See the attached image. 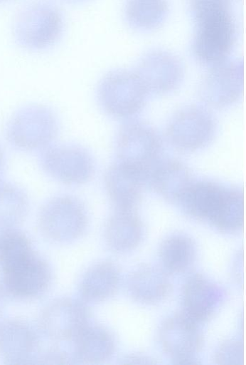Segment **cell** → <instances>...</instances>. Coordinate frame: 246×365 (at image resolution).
Listing matches in <instances>:
<instances>
[{
  "instance_id": "1",
  "label": "cell",
  "mask_w": 246,
  "mask_h": 365,
  "mask_svg": "<svg viewBox=\"0 0 246 365\" xmlns=\"http://www.w3.org/2000/svg\"><path fill=\"white\" fill-rule=\"evenodd\" d=\"M196 24L193 51L203 63L225 61L235 40V26L225 0H192Z\"/></svg>"
},
{
  "instance_id": "2",
  "label": "cell",
  "mask_w": 246,
  "mask_h": 365,
  "mask_svg": "<svg viewBox=\"0 0 246 365\" xmlns=\"http://www.w3.org/2000/svg\"><path fill=\"white\" fill-rule=\"evenodd\" d=\"M64 30L61 11L46 1H35L23 8L14 25L18 45L31 51L50 48L60 39Z\"/></svg>"
},
{
  "instance_id": "3",
  "label": "cell",
  "mask_w": 246,
  "mask_h": 365,
  "mask_svg": "<svg viewBox=\"0 0 246 365\" xmlns=\"http://www.w3.org/2000/svg\"><path fill=\"white\" fill-rule=\"evenodd\" d=\"M59 120L55 112L43 105H30L16 111L6 127V138L23 151L43 150L56 139Z\"/></svg>"
},
{
  "instance_id": "4",
  "label": "cell",
  "mask_w": 246,
  "mask_h": 365,
  "mask_svg": "<svg viewBox=\"0 0 246 365\" xmlns=\"http://www.w3.org/2000/svg\"><path fill=\"white\" fill-rule=\"evenodd\" d=\"M43 236L50 242L67 244L79 239L85 232L88 216L82 202L77 197L58 195L46 201L38 218Z\"/></svg>"
},
{
  "instance_id": "5",
  "label": "cell",
  "mask_w": 246,
  "mask_h": 365,
  "mask_svg": "<svg viewBox=\"0 0 246 365\" xmlns=\"http://www.w3.org/2000/svg\"><path fill=\"white\" fill-rule=\"evenodd\" d=\"M148 92L135 72L118 69L107 73L97 88L101 109L116 119H129L146 104Z\"/></svg>"
},
{
  "instance_id": "6",
  "label": "cell",
  "mask_w": 246,
  "mask_h": 365,
  "mask_svg": "<svg viewBox=\"0 0 246 365\" xmlns=\"http://www.w3.org/2000/svg\"><path fill=\"white\" fill-rule=\"evenodd\" d=\"M117 160L146 174L161 159L163 143L159 133L149 124L130 120L119 128L115 138Z\"/></svg>"
},
{
  "instance_id": "7",
  "label": "cell",
  "mask_w": 246,
  "mask_h": 365,
  "mask_svg": "<svg viewBox=\"0 0 246 365\" xmlns=\"http://www.w3.org/2000/svg\"><path fill=\"white\" fill-rule=\"evenodd\" d=\"M39 164L43 171L65 185H81L90 182L96 170L91 153L82 145H50L41 150Z\"/></svg>"
},
{
  "instance_id": "8",
  "label": "cell",
  "mask_w": 246,
  "mask_h": 365,
  "mask_svg": "<svg viewBox=\"0 0 246 365\" xmlns=\"http://www.w3.org/2000/svg\"><path fill=\"white\" fill-rule=\"evenodd\" d=\"M0 269L2 287L15 299L37 298L48 290L52 280L48 262L34 251Z\"/></svg>"
},
{
  "instance_id": "9",
  "label": "cell",
  "mask_w": 246,
  "mask_h": 365,
  "mask_svg": "<svg viewBox=\"0 0 246 365\" xmlns=\"http://www.w3.org/2000/svg\"><path fill=\"white\" fill-rule=\"evenodd\" d=\"M216 121L205 108L191 105L176 112L166 126V138L176 149L193 152L205 148L216 133Z\"/></svg>"
},
{
  "instance_id": "10",
  "label": "cell",
  "mask_w": 246,
  "mask_h": 365,
  "mask_svg": "<svg viewBox=\"0 0 246 365\" xmlns=\"http://www.w3.org/2000/svg\"><path fill=\"white\" fill-rule=\"evenodd\" d=\"M90 311L82 300L63 297L54 299L38 317L40 331L54 341L73 340L90 323Z\"/></svg>"
},
{
  "instance_id": "11",
  "label": "cell",
  "mask_w": 246,
  "mask_h": 365,
  "mask_svg": "<svg viewBox=\"0 0 246 365\" xmlns=\"http://www.w3.org/2000/svg\"><path fill=\"white\" fill-rule=\"evenodd\" d=\"M159 340L175 364H199L196 354L203 346V336L197 323L183 313L170 317L163 322Z\"/></svg>"
},
{
  "instance_id": "12",
  "label": "cell",
  "mask_w": 246,
  "mask_h": 365,
  "mask_svg": "<svg viewBox=\"0 0 246 365\" xmlns=\"http://www.w3.org/2000/svg\"><path fill=\"white\" fill-rule=\"evenodd\" d=\"M244 71L241 62L215 65L200 81L198 95L206 105L223 108L236 103L243 93Z\"/></svg>"
},
{
  "instance_id": "13",
  "label": "cell",
  "mask_w": 246,
  "mask_h": 365,
  "mask_svg": "<svg viewBox=\"0 0 246 365\" xmlns=\"http://www.w3.org/2000/svg\"><path fill=\"white\" fill-rule=\"evenodd\" d=\"M39 336L27 321L11 318L0 322V359L5 364L32 363L38 356Z\"/></svg>"
},
{
  "instance_id": "14",
  "label": "cell",
  "mask_w": 246,
  "mask_h": 365,
  "mask_svg": "<svg viewBox=\"0 0 246 365\" xmlns=\"http://www.w3.org/2000/svg\"><path fill=\"white\" fill-rule=\"evenodd\" d=\"M146 182V173L118 160L104 175L107 195L117 210H134L141 202Z\"/></svg>"
},
{
  "instance_id": "15",
  "label": "cell",
  "mask_w": 246,
  "mask_h": 365,
  "mask_svg": "<svg viewBox=\"0 0 246 365\" xmlns=\"http://www.w3.org/2000/svg\"><path fill=\"white\" fill-rule=\"evenodd\" d=\"M224 297L218 285L202 274H193L183 286V314L196 323L205 322L215 314Z\"/></svg>"
},
{
  "instance_id": "16",
  "label": "cell",
  "mask_w": 246,
  "mask_h": 365,
  "mask_svg": "<svg viewBox=\"0 0 246 365\" xmlns=\"http://www.w3.org/2000/svg\"><path fill=\"white\" fill-rule=\"evenodd\" d=\"M148 93L167 94L181 83L183 69L173 56L153 53L144 58L135 71Z\"/></svg>"
},
{
  "instance_id": "17",
  "label": "cell",
  "mask_w": 246,
  "mask_h": 365,
  "mask_svg": "<svg viewBox=\"0 0 246 365\" xmlns=\"http://www.w3.org/2000/svg\"><path fill=\"white\" fill-rule=\"evenodd\" d=\"M193 180L191 170L174 158L160 159L146 176L154 192L166 201L178 204Z\"/></svg>"
},
{
  "instance_id": "18",
  "label": "cell",
  "mask_w": 246,
  "mask_h": 365,
  "mask_svg": "<svg viewBox=\"0 0 246 365\" xmlns=\"http://www.w3.org/2000/svg\"><path fill=\"white\" fill-rule=\"evenodd\" d=\"M228 185L210 179H194L179 202L188 216L209 222L217 214Z\"/></svg>"
},
{
  "instance_id": "19",
  "label": "cell",
  "mask_w": 246,
  "mask_h": 365,
  "mask_svg": "<svg viewBox=\"0 0 246 365\" xmlns=\"http://www.w3.org/2000/svg\"><path fill=\"white\" fill-rule=\"evenodd\" d=\"M73 341L75 363H102L108 360L115 350L113 335L100 325L89 323Z\"/></svg>"
},
{
  "instance_id": "20",
  "label": "cell",
  "mask_w": 246,
  "mask_h": 365,
  "mask_svg": "<svg viewBox=\"0 0 246 365\" xmlns=\"http://www.w3.org/2000/svg\"><path fill=\"white\" fill-rule=\"evenodd\" d=\"M121 274L117 266L105 261L94 264L82 275L78 285L80 299L86 302H100L118 290Z\"/></svg>"
},
{
  "instance_id": "21",
  "label": "cell",
  "mask_w": 246,
  "mask_h": 365,
  "mask_svg": "<svg viewBox=\"0 0 246 365\" xmlns=\"http://www.w3.org/2000/svg\"><path fill=\"white\" fill-rule=\"evenodd\" d=\"M143 234L142 222L133 210H117L108 219L105 229L107 245L119 253L135 249L141 242Z\"/></svg>"
},
{
  "instance_id": "22",
  "label": "cell",
  "mask_w": 246,
  "mask_h": 365,
  "mask_svg": "<svg viewBox=\"0 0 246 365\" xmlns=\"http://www.w3.org/2000/svg\"><path fill=\"white\" fill-rule=\"evenodd\" d=\"M127 287L131 297L144 304L162 301L171 289L166 273L151 265H142L135 269L128 278Z\"/></svg>"
},
{
  "instance_id": "23",
  "label": "cell",
  "mask_w": 246,
  "mask_h": 365,
  "mask_svg": "<svg viewBox=\"0 0 246 365\" xmlns=\"http://www.w3.org/2000/svg\"><path fill=\"white\" fill-rule=\"evenodd\" d=\"M159 257L163 267L167 272H183L194 262L196 246L193 240L187 236L173 235L161 243Z\"/></svg>"
},
{
  "instance_id": "24",
  "label": "cell",
  "mask_w": 246,
  "mask_h": 365,
  "mask_svg": "<svg viewBox=\"0 0 246 365\" xmlns=\"http://www.w3.org/2000/svg\"><path fill=\"white\" fill-rule=\"evenodd\" d=\"M29 207L26 192L18 186L0 182V228H14L26 217Z\"/></svg>"
},
{
  "instance_id": "25",
  "label": "cell",
  "mask_w": 246,
  "mask_h": 365,
  "mask_svg": "<svg viewBox=\"0 0 246 365\" xmlns=\"http://www.w3.org/2000/svg\"><path fill=\"white\" fill-rule=\"evenodd\" d=\"M244 200L242 187L230 185L229 191L219 213L212 225L223 232H235L242 228Z\"/></svg>"
},
{
  "instance_id": "26",
  "label": "cell",
  "mask_w": 246,
  "mask_h": 365,
  "mask_svg": "<svg viewBox=\"0 0 246 365\" xmlns=\"http://www.w3.org/2000/svg\"><path fill=\"white\" fill-rule=\"evenodd\" d=\"M164 0H128L125 16L135 28H149L159 24L166 11Z\"/></svg>"
},
{
  "instance_id": "27",
  "label": "cell",
  "mask_w": 246,
  "mask_h": 365,
  "mask_svg": "<svg viewBox=\"0 0 246 365\" xmlns=\"http://www.w3.org/2000/svg\"><path fill=\"white\" fill-rule=\"evenodd\" d=\"M214 360L218 364H242L244 360L242 341L236 339L223 341L215 351Z\"/></svg>"
},
{
  "instance_id": "28",
  "label": "cell",
  "mask_w": 246,
  "mask_h": 365,
  "mask_svg": "<svg viewBox=\"0 0 246 365\" xmlns=\"http://www.w3.org/2000/svg\"><path fill=\"white\" fill-rule=\"evenodd\" d=\"M124 363H134V364H154L155 361L144 355H129L125 356L124 359Z\"/></svg>"
},
{
  "instance_id": "29",
  "label": "cell",
  "mask_w": 246,
  "mask_h": 365,
  "mask_svg": "<svg viewBox=\"0 0 246 365\" xmlns=\"http://www.w3.org/2000/svg\"><path fill=\"white\" fill-rule=\"evenodd\" d=\"M4 168V156L3 151L0 147V178L3 173Z\"/></svg>"
},
{
  "instance_id": "30",
  "label": "cell",
  "mask_w": 246,
  "mask_h": 365,
  "mask_svg": "<svg viewBox=\"0 0 246 365\" xmlns=\"http://www.w3.org/2000/svg\"><path fill=\"white\" fill-rule=\"evenodd\" d=\"M61 1H63L65 2H69V3H79V2H82L85 0H61Z\"/></svg>"
},
{
  "instance_id": "31",
  "label": "cell",
  "mask_w": 246,
  "mask_h": 365,
  "mask_svg": "<svg viewBox=\"0 0 246 365\" xmlns=\"http://www.w3.org/2000/svg\"><path fill=\"white\" fill-rule=\"evenodd\" d=\"M0 307H1V297H0Z\"/></svg>"
}]
</instances>
